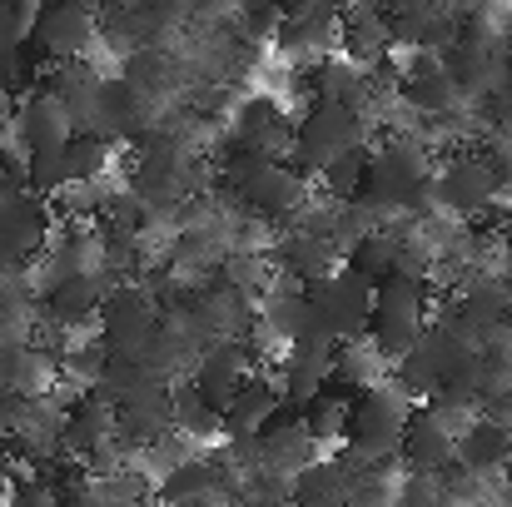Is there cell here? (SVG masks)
<instances>
[{"mask_svg":"<svg viewBox=\"0 0 512 507\" xmlns=\"http://www.w3.org/2000/svg\"><path fill=\"white\" fill-rule=\"evenodd\" d=\"M368 155H373V150H353V155L334 160V165L314 179V184H319V194H329L334 204H353V199H363V189H368Z\"/></svg>","mask_w":512,"mask_h":507,"instance_id":"obj_27","label":"cell"},{"mask_svg":"<svg viewBox=\"0 0 512 507\" xmlns=\"http://www.w3.org/2000/svg\"><path fill=\"white\" fill-rule=\"evenodd\" d=\"M0 95H5V90H0Z\"/></svg>","mask_w":512,"mask_h":507,"instance_id":"obj_34","label":"cell"},{"mask_svg":"<svg viewBox=\"0 0 512 507\" xmlns=\"http://www.w3.org/2000/svg\"><path fill=\"white\" fill-rule=\"evenodd\" d=\"M40 15H45V5H35V0H10V5H0V50H25V45H35Z\"/></svg>","mask_w":512,"mask_h":507,"instance_id":"obj_28","label":"cell"},{"mask_svg":"<svg viewBox=\"0 0 512 507\" xmlns=\"http://www.w3.org/2000/svg\"><path fill=\"white\" fill-rule=\"evenodd\" d=\"M65 507H105V503H95L85 488H75V493H65Z\"/></svg>","mask_w":512,"mask_h":507,"instance_id":"obj_31","label":"cell"},{"mask_svg":"<svg viewBox=\"0 0 512 507\" xmlns=\"http://www.w3.org/2000/svg\"><path fill=\"white\" fill-rule=\"evenodd\" d=\"M219 488H224V483H219L214 463H209V458H194V463L174 468L170 478L160 483V503L165 507H189V503H199V498H209V493H219Z\"/></svg>","mask_w":512,"mask_h":507,"instance_id":"obj_25","label":"cell"},{"mask_svg":"<svg viewBox=\"0 0 512 507\" xmlns=\"http://www.w3.org/2000/svg\"><path fill=\"white\" fill-rule=\"evenodd\" d=\"M15 130H20V145H25L30 155L65 150V145L75 140L70 105H65L50 85H35L30 95H20V105H15Z\"/></svg>","mask_w":512,"mask_h":507,"instance_id":"obj_13","label":"cell"},{"mask_svg":"<svg viewBox=\"0 0 512 507\" xmlns=\"http://www.w3.org/2000/svg\"><path fill=\"white\" fill-rule=\"evenodd\" d=\"M348 418H353V398L339 393V388H329L314 408H304V423H309L314 443L319 448H334V453H339L343 438H348Z\"/></svg>","mask_w":512,"mask_h":507,"instance_id":"obj_24","label":"cell"},{"mask_svg":"<svg viewBox=\"0 0 512 507\" xmlns=\"http://www.w3.org/2000/svg\"><path fill=\"white\" fill-rule=\"evenodd\" d=\"M353 150H368V125L353 105H339V100H309L299 125H294V155L289 165L309 179H319L324 169L353 155Z\"/></svg>","mask_w":512,"mask_h":507,"instance_id":"obj_3","label":"cell"},{"mask_svg":"<svg viewBox=\"0 0 512 507\" xmlns=\"http://www.w3.org/2000/svg\"><path fill=\"white\" fill-rule=\"evenodd\" d=\"M403 463H408V473H448L458 463V438L418 408L408 423V438H403Z\"/></svg>","mask_w":512,"mask_h":507,"instance_id":"obj_20","label":"cell"},{"mask_svg":"<svg viewBox=\"0 0 512 507\" xmlns=\"http://www.w3.org/2000/svg\"><path fill=\"white\" fill-rule=\"evenodd\" d=\"M35 50L45 55V65L90 60V55L100 50V10H95V5H80V0L45 5L40 30H35Z\"/></svg>","mask_w":512,"mask_h":507,"instance_id":"obj_10","label":"cell"},{"mask_svg":"<svg viewBox=\"0 0 512 507\" xmlns=\"http://www.w3.org/2000/svg\"><path fill=\"white\" fill-rule=\"evenodd\" d=\"M334 353H339V343L324 334V329H314L304 343H294V348L269 368V378H274V388H279V398H284L289 413L314 408V403L334 388Z\"/></svg>","mask_w":512,"mask_h":507,"instance_id":"obj_8","label":"cell"},{"mask_svg":"<svg viewBox=\"0 0 512 507\" xmlns=\"http://www.w3.org/2000/svg\"><path fill=\"white\" fill-rule=\"evenodd\" d=\"M40 338V304L30 294H0V358Z\"/></svg>","mask_w":512,"mask_h":507,"instance_id":"obj_23","label":"cell"},{"mask_svg":"<svg viewBox=\"0 0 512 507\" xmlns=\"http://www.w3.org/2000/svg\"><path fill=\"white\" fill-rule=\"evenodd\" d=\"M418 413V398L398 383V378H383L373 383L368 393L353 398V418H348V438L334 453L348 473H368L378 463H393L403 458V438H408V423Z\"/></svg>","mask_w":512,"mask_h":507,"instance_id":"obj_1","label":"cell"},{"mask_svg":"<svg viewBox=\"0 0 512 507\" xmlns=\"http://www.w3.org/2000/svg\"><path fill=\"white\" fill-rule=\"evenodd\" d=\"M343 269L363 274L368 284H388V279L398 274V234H393V229H383V234L363 239V244L343 259Z\"/></svg>","mask_w":512,"mask_h":507,"instance_id":"obj_26","label":"cell"},{"mask_svg":"<svg viewBox=\"0 0 512 507\" xmlns=\"http://www.w3.org/2000/svg\"><path fill=\"white\" fill-rule=\"evenodd\" d=\"M259 373H264V358H259L254 343H214V348L199 353L189 383H194L219 413H229V403H234Z\"/></svg>","mask_w":512,"mask_h":507,"instance_id":"obj_11","label":"cell"},{"mask_svg":"<svg viewBox=\"0 0 512 507\" xmlns=\"http://www.w3.org/2000/svg\"><path fill=\"white\" fill-rule=\"evenodd\" d=\"M10 507H65V493L55 478H25V483H10Z\"/></svg>","mask_w":512,"mask_h":507,"instance_id":"obj_29","label":"cell"},{"mask_svg":"<svg viewBox=\"0 0 512 507\" xmlns=\"http://www.w3.org/2000/svg\"><path fill=\"white\" fill-rule=\"evenodd\" d=\"M259 458H264V468H269V473L299 478V473H309V468L324 458V448L314 443V433H309L304 413H289V408H284V413L259 433Z\"/></svg>","mask_w":512,"mask_h":507,"instance_id":"obj_15","label":"cell"},{"mask_svg":"<svg viewBox=\"0 0 512 507\" xmlns=\"http://www.w3.org/2000/svg\"><path fill=\"white\" fill-rule=\"evenodd\" d=\"M309 304H314V324L334 343L368 338V329H373V304H378V284H368L353 269H334L329 279L309 284Z\"/></svg>","mask_w":512,"mask_h":507,"instance_id":"obj_6","label":"cell"},{"mask_svg":"<svg viewBox=\"0 0 512 507\" xmlns=\"http://www.w3.org/2000/svg\"><path fill=\"white\" fill-rule=\"evenodd\" d=\"M433 160H438V155H433L413 130H393V135H383V140L373 145L363 199H373V204L383 209L388 229H398V224L413 214V204L428 194L433 169H438Z\"/></svg>","mask_w":512,"mask_h":507,"instance_id":"obj_2","label":"cell"},{"mask_svg":"<svg viewBox=\"0 0 512 507\" xmlns=\"http://www.w3.org/2000/svg\"><path fill=\"white\" fill-rule=\"evenodd\" d=\"M433 329V284H423V279H403V274H393L388 284H378V304H373V348L383 353V363L388 368H398L413 348H418V338Z\"/></svg>","mask_w":512,"mask_h":507,"instance_id":"obj_4","label":"cell"},{"mask_svg":"<svg viewBox=\"0 0 512 507\" xmlns=\"http://www.w3.org/2000/svg\"><path fill=\"white\" fill-rule=\"evenodd\" d=\"M473 358H478V353H473L468 343H458V338H453L443 324H438V319H433V329L418 338V348H413V353L393 368V378H398V383H403L418 403H423V398H433L438 388H448V383H453V378L473 363Z\"/></svg>","mask_w":512,"mask_h":507,"instance_id":"obj_9","label":"cell"},{"mask_svg":"<svg viewBox=\"0 0 512 507\" xmlns=\"http://www.w3.org/2000/svg\"><path fill=\"white\" fill-rule=\"evenodd\" d=\"M383 378H393V368L383 363V353L373 348V338H348V343H339V353H334V388L339 393L358 398V393H368Z\"/></svg>","mask_w":512,"mask_h":507,"instance_id":"obj_21","label":"cell"},{"mask_svg":"<svg viewBox=\"0 0 512 507\" xmlns=\"http://www.w3.org/2000/svg\"><path fill=\"white\" fill-rule=\"evenodd\" d=\"M15 423H20V398L15 393H0V448L15 438Z\"/></svg>","mask_w":512,"mask_h":507,"instance_id":"obj_30","label":"cell"},{"mask_svg":"<svg viewBox=\"0 0 512 507\" xmlns=\"http://www.w3.org/2000/svg\"><path fill=\"white\" fill-rule=\"evenodd\" d=\"M343 15V60L348 65H358V70H378L393 50H398V40H393V25H388V10H378V5H348L339 10Z\"/></svg>","mask_w":512,"mask_h":507,"instance_id":"obj_16","label":"cell"},{"mask_svg":"<svg viewBox=\"0 0 512 507\" xmlns=\"http://www.w3.org/2000/svg\"><path fill=\"white\" fill-rule=\"evenodd\" d=\"M160 324H165V309L145 284H115V294L100 309V343L110 358H140L155 343Z\"/></svg>","mask_w":512,"mask_h":507,"instance_id":"obj_7","label":"cell"},{"mask_svg":"<svg viewBox=\"0 0 512 507\" xmlns=\"http://www.w3.org/2000/svg\"><path fill=\"white\" fill-rule=\"evenodd\" d=\"M174 433H184L189 443H224V413L194 388V383H179L174 388Z\"/></svg>","mask_w":512,"mask_h":507,"instance_id":"obj_22","label":"cell"},{"mask_svg":"<svg viewBox=\"0 0 512 507\" xmlns=\"http://www.w3.org/2000/svg\"><path fill=\"white\" fill-rule=\"evenodd\" d=\"M50 229H55V209L40 194H15L10 204H0V254L30 264L35 254L50 249Z\"/></svg>","mask_w":512,"mask_h":507,"instance_id":"obj_14","label":"cell"},{"mask_svg":"<svg viewBox=\"0 0 512 507\" xmlns=\"http://www.w3.org/2000/svg\"><path fill=\"white\" fill-rule=\"evenodd\" d=\"M269 259H274L279 274H294L299 284H319V279H329V274L339 269V249H334L329 239L304 234V229H279Z\"/></svg>","mask_w":512,"mask_h":507,"instance_id":"obj_17","label":"cell"},{"mask_svg":"<svg viewBox=\"0 0 512 507\" xmlns=\"http://www.w3.org/2000/svg\"><path fill=\"white\" fill-rule=\"evenodd\" d=\"M433 194H438L443 214H453L463 224H478L483 214L498 209L503 179H498V169H493V160L483 150H453L443 165L433 169Z\"/></svg>","mask_w":512,"mask_h":507,"instance_id":"obj_5","label":"cell"},{"mask_svg":"<svg viewBox=\"0 0 512 507\" xmlns=\"http://www.w3.org/2000/svg\"><path fill=\"white\" fill-rule=\"evenodd\" d=\"M508 463H512V433L498 428L493 418H478V423L458 438V468H468V473L498 483V478L508 473Z\"/></svg>","mask_w":512,"mask_h":507,"instance_id":"obj_18","label":"cell"},{"mask_svg":"<svg viewBox=\"0 0 512 507\" xmlns=\"http://www.w3.org/2000/svg\"><path fill=\"white\" fill-rule=\"evenodd\" d=\"M279 413H284V398H279L274 378L259 373V378L229 403V413H224V438H259Z\"/></svg>","mask_w":512,"mask_h":507,"instance_id":"obj_19","label":"cell"},{"mask_svg":"<svg viewBox=\"0 0 512 507\" xmlns=\"http://www.w3.org/2000/svg\"><path fill=\"white\" fill-rule=\"evenodd\" d=\"M274 40H279V50H284L294 65L319 70V65H329L334 50H339L343 15L334 10V5H299V10L284 15V25H279Z\"/></svg>","mask_w":512,"mask_h":507,"instance_id":"obj_12","label":"cell"},{"mask_svg":"<svg viewBox=\"0 0 512 507\" xmlns=\"http://www.w3.org/2000/svg\"><path fill=\"white\" fill-rule=\"evenodd\" d=\"M155 507H165V503H155Z\"/></svg>","mask_w":512,"mask_h":507,"instance_id":"obj_32","label":"cell"},{"mask_svg":"<svg viewBox=\"0 0 512 507\" xmlns=\"http://www.w3.org/2000/svg\"><path fill=\"white\" fill-rule=\"evenodd\" d=\"M508 507H512V498H508Z\"/></svg>","mask_w":512,"mask_h":507,"instance_id":"obj_33","label":"cell"}]
</instances>
